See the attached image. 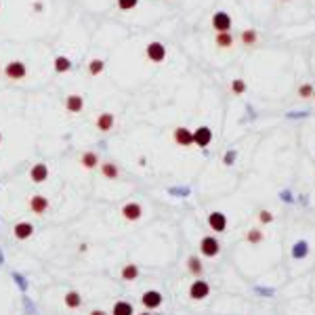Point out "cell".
<instances>
[{
	"label": "cell",
	"instance_id": "cell-1",
	"mask_svg": "<svg viewBox=\"0 0 315 315\" xmlns=\"http://www.w3.org/2000/svg\"><path fill=\"white\" fill-rule=\"evenodd\" d=\"M2 72H4V78L11 80V82H21V80L27 78V65L23 63V61L13 59V61H8V63L4 65Z\"/></svg>",
	"mask_w": 315,
	"mask_h": 315
},
{
	"label": "cell",
	"instance_id": "cell-2",
	"mask_svg": "<svg viewBox=\"0 0 315 315\" xmlns=\"http://www.w3.org/2000/svg\"><path fill=\"white\" fill-rule=\"evenodd\" d=\"M145 55H147V59L151 61V63H162V61L166 59L168 50H166L164 44L160 42V40H154V42H149L145 46Z\"/></svg>",
	"mask_w": 315,
	"mask_h": 315
},
{
	"label": "cell",
	"instance_id": "cell-3",
	"mask_svg": "<svg viewBox=\"0 0 315 315\" xmlns=\"http://www.w3.org/2000/svg\"><path fill=\"white\" fill-rule=\"evenodd\" d=\"M200 252L204 255L206 259H215L219 252H221V244L215 236H206L200 240Z\"/></svg>",
	"mask_w": 315,
	"mask_h": 315
},
{
	"label": "cell",
	"instance_id": "cell-4",
	"mask_svg": "<svg viewBox=\"0 0 315 315\" xmlns=\"http://www.w3.org/2000/svg\"><path fill=\"white\" fill-rule=\"evenodd\" d=\"M172 139L179 147H191L194 145V130H189L187 126H177L172 130Z\"/></svg>",
	"mask_w": 315,
	"mask_h": 315
},
{
	"label": "cell",
	"instance_id": "cell-5",
	"mask_svg": "<svg viewBox=\"0 0 315 315\" xmlns=\"http://www.w3.org/2000/svg\"><path fill=\"white\" fill-rule=\"evenodd\" d=\"M212 29L219 34V32H229L231 29V17H229V13H225V11H217L215 15H212Z\"/></svg>",
	"mask_w": 315,
	"mask_h": 315
},
{
	"label": "cell",
	"instance_id": "cell-6",
	"mask_svg": "<svg viewBox=\"0 0 315 315\" xmlns=\"http://www.w3.org/2000/svg\"><path fill=\"white\" fill-rule=\"evenodd\" d=\"M120 212H122V217H124L126 221L135 223V221H139L141 217H143V206H141L139 202H126Z\"/></svg>",
	"mask_w": 315,
	"mask_h": 315
},
{
	"label": "cell",
	"instance_id": "cell-7",
	"mask_svg": "<svg viewBox=\"0 0 315 315\" xmlns=\"http://www.w3.org/2000/svg\"><path fill=\"white\" fill-rule=\"evenodd\" d=\"M208 294H210V286L204 280H196L189 286V299L191 301H202V299H206Z\"/></svg>",
	"mask_w": 315,
	"mask_h": 315
},
{
	"label": "cell",
	"instance_id": "cell-8",
	"mask_svg": "<svg viewBox=\"0 0 315 315\" xmlns=\"http://www.w3.org/2000/svg\"><path fill=\"white\" fill-rule=\"evenodd\" d=\"M212 141V130L208 126H198L194 130V145H198L200 149H206Z\"/></svg>",
	"mask_w": 315,
	"mask_h": 315
},
{
	"label": "cell",
	"instance_id": "cell-9",
	"mask_svg": "<svg viewBox=\"0 0 315 315\" xmlns=\"http://www.w3.org/2000/svg\"><path fill=\"white\" fill-rule=\"evenodd\" d=\"M63 105H65V111L67 114H80V111L84 109V97L82 95H67L65 101H63Z\"/></svg>",
	"mask_w": 315,
	"mask_h": 315
},
{
	"label": "cell",
	"instance_id": "cell-10",
	"mask_svg": "<svg viewBox=\"0 0 315 315\" xmlns=\"http://www.w3.org/2000/svg\"><path fill=\"white\" fill-rule=\"evenodd\" d=\"M208 225H210V229L215 231V233H223L227 229V217L223 215V212H210L208 215Z\"/></svg>",
	"mask_w": 315,
	"mask_h": 315
},
{
	"label": "cell",
	"instance_id": "cell-11",
	"mask_svg": "<svg viewBox=\"0 0 315 315\" xmlns=\"http://www.w3.org/2000/svg\"><path fill=\"white\" fill-rule=\"evenodd\" d=\"M116 124V116L111 114V111H103V114H99L97 120H95V126L101 130V133H109L111 128Z\"/></svg>",
	"mask_w": 315,
	"mask_h": 315
},
{
	"label": "cell",
	"instance_id": "cell-12",
	"mask_svg": "<svg viewBox=\"0 0 315 315\" xmlns=\"http://www.w3.org/2000/svg\"><path fill=\"white\" fill-rule=\"evenodd\" d=\"M48 206H50V202H48L46 196L36 194V196L29 198V210H32L34 215H44V212L48 210Z\"/></svg>",
	"mask_w": 315,
	"mask_h": 315
},
{
	"label": "cell",
	"instance_id": "cell-13",
	"mask_svg": "<svg viewBox=\"0 0 315 315\" xmlns=\"http://www.w3.org/2000/svg\"><path fill=\"white\" fill-rule=\"evenodd\" d=\"M141 305H143L145 309H158L162 305V294L158 290H147V292H143V297H141Z\"/></svg>",
	"mask_w": 315,
	"mask_h": 315
},
{
	"label": "cell",
	"instance_id": "cell-14",
	"mask_svg": "<svg viewBox=\"0 0 315 315\" xmlns=\"http://www.w3.org/2000/svg\"><path fill=\"white\" fill-rule=\"evenodd\" d=\"M13 236L17 240L32 238L34 236V225H32V223H27V221H19V223H15V227H13Z\"/></svg>",
	"mask_w": 315,
	"mask_h": 315
},
{
	"label": "cell",
	"instance_id": "cell-15",
	"mask_svg": "<svg viewBox=\"0 0 315 315\" xmlns=\"http://www.w3.org/2000/svg\"><path fill=\"white\" fill-rule=\"evenodd\" d=\"M29 179H32L34 183H44L48 179V166L44 164V162L34 164L32 168H29Z\"/></svg>",
	"mask_w": 315,
	"mask_h": 315
},
{
	"label": "cell",
	"instance_id": "cell-16",
	"mask_svg": "<svg viewBox=\"0 0 315 315\" xmlns=\"http://www.w3.org/2000/svg\"><path fill=\"white\" fill-rule=\"evenodd\" d=\"M80 164H82V168H86V170H93L99 166V156L95 151H84V154L80 156Z\"/></svg>",
	"mask_w": 315,
	"mask_h": 315
},
{
	"label": "cell",
	"instance_id": "cell-17",
	"mask_svg": "<svg viewBox=\"0 0 315 315\" xmlns=\"http://www.w3.org/2000/svg\"><path fill=\"white\" fill-rule=\"evenodd\" d=\"M101 175L109 181H116L120 177V168H118V164H114V162H103V164H101Z\"/></svg>",
	"mask_w": 315,
	"mask_h": 315
},
{
	"label": "cell",
	"instance_id": "cell-18",
	"mask_svg": "<svg viewBox=\"0 0 315 315\" xmlns=\"http://www.w3.org/2000/svg\"><path fill=\"white\" fill-rule=\"evenodd\" d=\"M53 67H55L57 74H67L69 69H72V61H69L65 55H57L53 61Z\"/></svg>",
	"mask_w": 315,
	"mask_h": 315
},
{
	"label": "cell",
	"instance_id": "cell-19",
	"mask_svg": "<svg viewBox=\"0 0 315 315\" xmlns=\"http://www.w3.org/2000/svg\"><path fill=\"white\" fill-rule=\"evenodd\" d=\"M63 303H65L67 309H78L80 305H82V297H80L78 290H69L65 297H63Z\"/></svg>",
	"mask_w": 315,
	"mask_h": 315
},
{
	"label": "cell",
	"instance_id": "cell-20",
	"mask_svg": "<svg viewBox=\"0 0 315 315\" xmlns=\"http://www.w3.org/2000/svg\"><path fill=\"white\" fill-rule=\"evenodd\" d=\"M120 278L124 280V282H135V280L139 278V267H137V265H133V263H128V265L122 267Z\"/></svg>",
	"mask_w": 315,
	"mask_h": 315
},
{
	"label": "cell",
	"instance_id": "cell-21",
	"mask_svg": "<svg viewBox=\"0 0 315 315\" xmlns=\"http://www.w3.org/2000/svg\"><path fill=\"white\" fill-rule=\"evenodd\" d=\"M135 309H133V305L126 303V301H118L114 303V307H111V315H133Z\"/></svg>",
	"mask_w": 315,
	"mask_h": 315
},
{
	"label": "cell",
	"instance_id": "cell-22",
	"mask_svg": "<svg viewBox=\"0 0 315 315\" xmlns=\"http://www.w3.org/2000/svg\"><path fill=\"white\" fill-rule=\"evenodd\" d=\"M215 44H217L219 48H231V46H233V36H231L229 32H219V34L215 36Z\"/></svg>",
	"mask_w": 315,
	"mask_h": 315
},
{
	"label": "cell",
	"instance_id": "cell-23",
	"mask_svg": "<svg viewBox=\"0 0 315 315\" xmlns=\"http://www.w3.org/2000/svg\"><path fill=\"white\" fill-rule=\"evenodd\" d=\"M240 40H242V44H246V46H252V44H257V40H259V34L255 32V29H244V32L240 34Z\"/></svg>",
	"mask_w": 315,
	"mask_h": 315
},
{
	"label": "cell",
	"instance_id": "cell-24",
	"mask_svg": "<svg viewBox=\"0 0 315 315\" xmlns=\"http://www.w3.org/2000/svg\"><path fill=\"white\" fill-rule=\"evenodd\" d=\"M103 69H105V61L103 59H90V63H88V74L90 76L103 74Z\"/></svg>",
	"mask_w": 315,
	"mask_h": 315
},
{
	"label": "cell",
	"instance_id": "cell-25",
	"mask_svg": "<svg viewBox=\"0 0 315 315\" xmlns=\"http://www.w3.org/2000/svg\"><path fill=\"white\" fill-rule=\"evenodd\" d=\"M187 269L194 273V276H202V271H204V267H202V261L198 257H189L187 259Z\"/></svg>",
	"mask_w": 315,
	"mask_h": 315
},
{
	"label": "cell",
	"instance_id": "cell-26",
	"mask_svg": "<svg viewBox=\"0 0 315 315\" xmlns=\"http://www.w3.org/2000/svg\"><path fill=\"white\" fill-rule=\"evenodd\" d=\"M246 82H244V80L242 78H236V80H233V82H231V93L233 95H244V93H246Z\"/></svg>",
	"mask_w": 315,
	"mask_h": 315
},
{
	"label": "cell",
	"instance_id": "cell-27",
	"mask_svg": "<svg viewBox=\"0 0 315 315\" xmlns=\"http://www.w3.org/2000/svg\"><path fill=\"white\" fill-rule=\"evenodd\" d=\"M116 4L120 11H133V8L139 4V0H116Z\"/></svg>",
	"mask_w": 315,
	"mask_h": 315
},
{
	"label": "cell",
	"instance_id": "cell-28",
	"mask_svg": "<svg viewBox=\"0 0 315 315\" xmlns=\"http://www.w3.org/2000/svg\"><path fill=\"white\" fill-rule=\"evenodd\" d=\"M246 240H248L250 244H259V242H263V231H261V229H250V231L246 233Z\"/></svg>",
	"mask_w": 315,
	"mask_h": 315
},
{
	"label": "cell",
	"instance_id": "cell-29",
	"mask_svg": "<svg viewBox=\"0 0 315 315\" xmlns=\"http://www.w3.org/2000/svg\"><path fill=\"white\" fill-rule=\"evenodd\" d=\"M299 97L311 99V97H313V86H311V84H303V86L299 88Z\"/></svg>",
	"mask_w": 315,
	"mask_h": 315
},
{
	"label": "cell",
	"instance_id": "cell-30",
	"mask_svg": "<svg viewBox=\"0 0 315 315\" xmlns=\"http://www.w3.org/2000/svg\"><path fill=\"white\" fill-rule=\"evenodd\" d=\"M259 221L263 223V225H267V223L273 221V215H271L269 210H261V212H259Z\"/></svg>",
	"mask_w": 315,
	"mask_h": 315
},
{
	"label": "cell",
	"instance_id": "cell-31",
	"mask_svg": "<svg viewBox=\"0 0 315 315\" xmlns=\"http://www.w3.org/2000/svg\"><path fill=\"white\" fill-rule=\"evenodd\" d=\"M88 315H107V313H105V311H101V309H93Z\"/></svg>",
	"mask_w": 315,
	"mask_h": 315
},
{
	"label": "cell",
	"instance_id": "cell-32",
	"mask_svg": "<svg viewBox=\"0 0 315 315\" xmlns=\"http://www.w3.org/2000/svg\"><path fill=\"white\" fill-rule=\"evenodd\" d=\"M233 156H236V151H229V154H227V158H225V162H227V164H229V162L233 160Z\"/></svg>",
	"mask_w": 315,
	"mask_h": 315
},
{
	"label": "cell",
	"instance_id": "cell-33",
	"mask_svg": "<svg viewBox=\"0 0 315 315\" xmlns=\"http://www.w3.org/2000/svg\"><path fill=\"white\" fill-rule=\"evenodd\" d=\"M139 315H151V313H149V311H145V313H139Z\"/></svg>",
	"mask_w": 315,
	"mask_h": 315
},
{
	"label": "cell",
	"instance_id": "cell-34",
	"mask_svg": "<svg viewBox=\"0 0 315 315\" xmlns=\"http://www.w3.org/2000/svg\"><path fill=\"white\" fill-rule=\"evenodd\" d=\"M0 143H2V133H0Z\"/></svg>",
	"mask_w": 315,
	"mask_h": 315
},
{
	"label": "cell",
	"instance_id": "cell-35",
	"mask_svg": "<svg viewBox=\"0 0 315 315\" xmlns=\"http://www.w3.org/2000/svg\"><path fill=\"white\" fill-rule=\"evenodd\" d=\"M313 99H315V88H313Z\"/></svg>",
	"mask_w": 315,
	"mask_h": 315
}]
</instances>
